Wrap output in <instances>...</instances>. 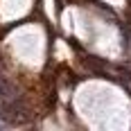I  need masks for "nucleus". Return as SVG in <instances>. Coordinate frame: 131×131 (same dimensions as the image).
<instances>
[{
	"mask_svg": "<svg viewBox=\"0 0 131 131\" xmlns=\"http://www.w3.org/2000/svg\"><path fill=\"white\" fill-rule=\"evenodd\" d=\"M25 106L20 100H12V102H5V104H0V118L5 120V122H20V120L25 118Z\"/></svg>",
	"mask_w": 131,
	"mask_h": 131,
	"instance_id": "obj_1",
	"label": "nucleus"
},
{
	"mask_svg": "<svg viewBox=\"0 0 131 131\" xmlns=\"http://www.w3.org/2000/svg\"><path fill=\"white\" fill-rule=\"evenodd\" d=\"M9 93H12V84L7 81V79L0 75V100H5V97H9Z\"/></svg>",
	"mask_w": 131,
	"mask_h": 131,
	"instance_id": "obj_2",
	"label": "nucleus"
}]
</instances>
